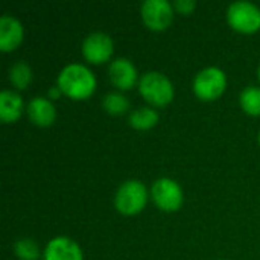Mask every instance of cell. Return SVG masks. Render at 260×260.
I'll return each instance as SVG.
<instances>
[{"instance_id": "1", "label": "cell", "mask_w": 260, "mask_h": 260, "mask_svg": "<svg viewBox=\"0 0 260 260\" xmlns=\"http://www.w3.org/2000/svg\"><path fill=\"white\" fill-rule=\"evenodd\" d=\"M56 85L61 88V91L75 99H87L90 98L96 90V78L90 69H87L82 64H70L62 69V72L58 76Z\"/></svg>"}, {"instance_id": "2", "label": "cell", "mask_w": 260, "mask_h": 260, "mask_svg": "<svg viewBox=\"0 0 260 260\" xmlns=\"http://www.w3.org/2000/svg\"><path fill=\"white\" fill-rule=\"evenodd\" d=\"M139 91L154 107H166L174 99V85L168 76L158 72H148L139 81Z\"/></svg>"}, {"instance_id": "3", "label": "cell", "mask_w": 260, "mask_h": 260, "mask_svg": "<svg viewBox=\"0 0 260 260\" xmlns=\"http://www.w3.org/2000/svg\"><path fill=\"white\" fill-rule=\"evenodd\" d=\"M148 201V192L143 183L137 180L125 181L116 192L114 206L119 213L131 216L143 210Z\"/></svg>"}, {"instance_id": "4", "label": "cell", "mask_w": 260, "mask_h": 260, "mask_svg": "<svg viewBox=\"0 0 260 260\" xmlns=\"http://www.w3.org/2000/svg\"><path fill=\"white\" fill-rule=\"evenodd\" d=\"M229 24L242 34H253L260 29V9L250 2H235L227 9Z\"/></svg>"}, {"instance_id": "5", "label": "cell", "mask_w": 260, "mask_h": 260, "mask_svg": "<svg viewBox=\"0 0 260 260\" xmlns=\"http://www.w3.org/2000/svg\"><path fill=\"white\" fill-rule=\"evenodd\" d=\"M227 85L224 72L218 67H207L201 70L193 79V91L201 101L218 99Z\"/></svg>"}, {"instance_id": "6", "label": "cell", "mask_w": 260, "mask_h": 260, "mask_svg": "<svg viewBox=\"0 0 260 260\" xmlns=\"http://www.w3.org/2000/svg\"><path fill=\"white\" fill-rule=\"evenodd\" d=\"M155 206L165 212H175L183 204V190L180 184L171 178H160L151 189Z\"/></svg>"}, {"instance_id": "7", "label": "cell", "mask_w": 260, "mask_h": 260, "mask_svg": "<svg viewBox=\"0 0 260 260\" xmlns=\"http://www.w3.org/2000/svg\"><path fill=\"white\" fill-rule=\"evenodd\" d=\"M142 18L149 29L163 30L171 26L174 11L168 0H146L142 3Z\"/></svg>"}, {"instance_id": "8", "label": "cell", "mask_w": 260, "mask_h": 260, "mask_svg": "<svg viewBox=\"0 0 260 260\" xmlns=\"http://www.w3.org/2000/svg\"><path fill=\"white\" fill-rule=\"evenodd\" d=\"M82 55L91 64H102L113 55V40L104 32L90 34L82 43Z\"/></svg>"}, {"instance_id": "9", "label": "cell", "mask_w": 260, "mask_h": 260, "mask_svg": "<svg viewBox=\"0 0 260 260\" xmlns=\"http://www.w3.org/2000/svg\"><path fill=\"white\" fill-rule=\"evenodd\" d=\"M108 75L113 85L120 90H129L137 82V69L126 58L114 59L108 67Z\"/></svg>"}, {"instance_id": "10", "label": "cell", "mask_w": 260, "mask_h": 260, "mask_svg": "<svg viewBox=\"0 0 260 260\" xmlns=\"http://www.w3.org/2000/svg\"><path fill=\"white\" fill-rule=\"evenodd\" d=\"M44 260H82V251L75 241L55 238L44 250Z\"/></svg>"}, {"instance_id": "11", "label": "cell", "mask_w": 260, "mask_h": 260, "mask_svg": "<svg viewBox=\"0 0 260 260\" xmlns=\"http://www.w3.org/2000/svg\"><path fill=\"white\" fill-rule=\"evenodd\" d=\"M23 41V26L21 23L11 17L3 15L0 18V49L3 52H12Z\"/></svg>"}, {"instance_id": "12", "label": "cell", "mask_w": 260, "mask_h": 260, "mask_svg": "<svg viewBox=\"0 0 260 260\" xmlns=\"http://www.w3.org/2000/svg\"><path fill=\"white\" fill-rule=\"evenodd\" d=\"M27 116L38 126H50L55 122V107L47 98H34L27 105Z\"/></svg>"}, {"instance_id": "13", "label": "cell", "mask_w": 260, "mask_h": 260, "mask_svg": "<svg viewBox=\"0 0 260 260\" xmlns=\"http://www.w3.org/2000/svg\"><path fill=\"white\" fill-rule=\"evenodd\" d=\"M23 113V99L12 90L0 93V119L3 123H12L20 119Z\"/></svg>"}, {"instance_id": "14", "label": "cell", "mask_w": 260, "mask_h": 260, "mask_svg": "<svg viewBox=\"0 0 260 260\" xmlns=\"http://www.w3.org/2000/svg\"><path fill=\"white\" fill-rule=\"evenodd\" d=\"M158 122V113L148 107H140L129 114V125L136 129H149Z\"/></svg>"}, {"instance_id": "15", "label": "cell", "mask_w": 260, "mask_h": 260, "mask_svg": "<svg viewBox=\"0 0 260 260\" xmlns=\"http://www.w3.org/2000/svg\"><path fill=\"white\" fill-rule=\"evenodd\" d=\"M241 107L245 113L251 116H260V88L250 85L242 90L239 96Z\"/></svg>"}, {"instance_id": "16", "label": "cell", "mask_w": 260, "mask_h": 260, "mask_svg": "<svg viewBox=\"0 0 260 260\" xmlns=\"http://www.w3.org/2000/svg\"><path fill=\"white\" fill-rule=\"evenodd\" d=\"M9 81L12 82V85L15 88L24 90L30 84V81H32V70H30V67L24 61L15 62L9 69Z\"/></svg>"}, {"instance_id": "17", "label": "cell", "mask_w": 260, "mask_h": 260, "mask_svg": "<svg viewBox=\"0 0 260 260\" xmlns=\"http://www.w3.org/2000/svg\"><path fill=\"white\" fill-rule=\"evenodd\" d=\"M102 105L107 113H110L113 116H119V114L126 113V110L129 108V101L120 93H108V94H105Z\"/></svg>"}, {"instance_id": "18", "label": "cell", "mask_w": 260, "mask_h": 260, "mask_svg": "<svg viewBox=\"0 0 260 260\" xmlns=\"http://www.w3.org/2000/svg\"><path fill=\"white\" fill-rule=\"evenodd\" d=\"M14 251L20 260H37L40 257L38 245L32 239H20L14 245Z\"/></svg>"}, {"instance_id": "19", "label": "cell", "mask_w": 260, "mask_h": 260, "mask_svg": "<svg viewBox=\"0 0 260 260\" xmlns=\"http://www.w3.org/2000/svg\"><path fill=\"white\" fill-rule=\"evenodd\" d=\"M195 6H197V2H193V0H177L175 2V8L181 14H190Z\"/></svg>"}, {"instance_id": "20", "label": "cell", "mask_w": 260, "mask_h": 260, "mask_svg": "<svg viewBox=\"0 0 260 260\" xmlns=\"http://www.w3.org/2000/svg\"><path fill=\"white\" fill-rule=\"evenodd\" d=\"M61 93H62L61 88H59L58 85H55L53 88L49 90V98H50V99H58V98L61 96Z\"/></svg>"}, {"instance_id": "21", "label": "cell", "mask_w": 260, "mask_h": 260, "mask_svg": "<svg viewBox=\"0 0 260 260\" xmlns=\"http://www.w3.org/2000/svg\"><path fill=\"white\" fill-rule=\"evenodd\" d=\"M257 76H259V81H260V66H259V72H257Z\"/></svg>"}, {"instance_id": "22", "label": "cell", "mask_w": 260, "mask_h": 260, "mask_svg": "<svg viewBox=\"0 0 260 260\" xmlns=\"http://www.w3.org/2000/svg\"><path fill=\"white\" fill-rule=\"evenodd\" d=\"M259 143H260V134H259Z\"/></svg>"}]
</instances>
